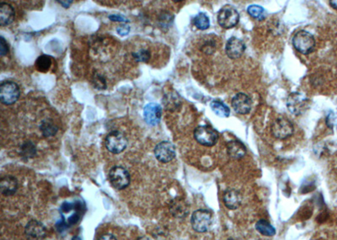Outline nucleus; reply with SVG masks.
<instances>
[{
  "mask_svg": "<svg viewBox=\"0 0 337 240\" xmlns=\"http://www.w3.org/2000/svg\"><path fill=\"white\" fill-rule=\"evenodd\" d=\"M293 44L297 51L304 55H308L314 51L315 40L314 36L306 31H300L294 35Z\"/></svg>",
  "mask_w": 337,
  "mask_h": 240,
  "instance_id": "f257e3e1",
  "label": "nucleus"
},
{
  "mask_svg": "<svg viewBox=\"0 0 337 240\" xmlns=\"http://www.w3.org/2000/svg\"><path fill=\"white\" fill-rule=\"evenodd\" d=\"M194 138L202 145L212 147L218 143V133L210 126H199L194 131Z\"/></svg>",
  "mask_w": 337,
  "mask_h": 240,
  "instance_id": "f03ea898",
  "label": "nucleus"
},
{
  "mask_svg": "<svg viewBox=\"0 0 337 240\" xmlns=\"http://www.w3.org/2000/svg\"><path fill=\"white\" fill-rule=\"evenodd\" d=\"M21 95L18 85L12 81H5L0 85V101L4 105H10L16 103Z\"/></svg>",
  "mask_w": 337,
  "mask_h": 240,
  "instance_id": "7ed1b4c3",
  "label": "nucleus"
},
{
  "mask_svg": "<svg viewBox=\"0 0 337 240\" xmlns=\"http://www.w3.org/2000/svg\"><path fill=\"white\" fill-rule=\"evenodd\" d=\"M309 106V99L302 93H293L286 100V107L294 115H301L308 110Z\"/></svg>",
  "mask_w": 337,
  "mask_h": 240,
  "instance_id": "20e7f679",
  "label": "nucleus"
},
{
  "mask_svg": "<svg viewBox=\"0 0 337 240\" xmlns=\"http://www.w3.org/2000/svg\"><path fill=\"white\" fill-rule=\"evenodd\" d=\"M127 139L119 131H113L106 138V147L111 153L118 154L126 149Z\"/></svg>",
  "mask_w": 337,
  "mask_h": 240,
  "instance_id": "39448f33",
  "label": "nucleus"
},
{
  "mask_svg": "<svg viewBox=\"0 0 337 240\" xmlns=\"http://www.w3.org/2000/svg\"><path fill=\"white\" fill-rule=\"evenodd\" d=\"M109 179L115 189L123 190L130 184V174L122 166H115L109 172Z\"/></svg>",
  "mask_w": 337,
  "mask_h": 240,
  "instance_id": "423d86ee",
  "label": "nucleus"
},
{
  "mask_svg": "<svg viewBox=\"0 0 337 240\" xmlns=\"http://www.w3.org/2000/svg\"><path fill=\"white\" fill-rule=\"evenodd\" d=\"M239 15L235 9L230 6H226L221 9L218 15V22L224 29L233 28L238 25Z\"/></svg>",
  "mask_w": 337,
  "mask_h": 240,
  "instance_id": "0eeeda50",
  "label": "nucleus"
},
{
  "mask_svg": "<svg viewBox=\"0 0 337 240\" xmlns=\"http://www.w3.org/2000/svg\"><path fill=\"white\" fill-rule=\"evenodd\" d=\"M191 226L198 232H207L212 225V215L207 210H198L191 216Z\"/></svg>",
  "mask_w": 337,
  "mask_h": 240,
  "instance_id": "6e6552de",
  "label": "nucleus"
},
{
  "mask_svg": "<svg viewBox=\"0 0 337 240\" xmlns=\"http://www.w3.org/2000/svg\"><path fill=\"white\" fill-rule=\"evenodd\" d=\"M271 133L278 139H286L294 133V126L286 118H278L271 125Z\"/></svg>",
  "mask_w": 337,
  "mask_h": 240,
  "instance_id": "1a4fd4ad",
  "label": "nucleus"
},
{
  "mask_svg": "<svg viewBox=\"0 0 337 240\" xmlns=\"http://www.w3.org/2000/svg\"><path fill=\"white\" fill-rule=\"evenodd\" d=\"M175 148L170 142H161L155 148V155L159 161L164 164L172 161L175 158Z\"/></svg>",
  "mask_w": 337,
  "mask_h": 240,
  "instance_id": "9d476101",
  "label": "nucleus"
},
{
  "mask_svg": "<svg viewBox=\"0 0 337 240\" xmlns=\"http://www.w3.org/2000/svg\"><path fill=\"white\" fill-rule=\"evenodd\" d=\"M145 120L150 126H156L160 123L162 117V108L156 103H150L143 110Z\"/></svg>",
  "mask_w": 337,
  "mask_h": 240,
  "instance_id": "9b49d317",
  "label": "nucleus"
},
{
  "mask_svg": "<svg viewBox=\"0 0 337 240\" xmlns=\"http://www.w3.org/2000/svg\"><path fill=\"white\" fill-rule=\"evenodd\" d=\"M251 106L252 101L251 98L244 93H238L232 100V107L235 112L240 115L248 114L251 110Z\"/></svg>",
  "mask_w": 337,
  "mask_h": 240,
  "instance_id": "f8f14e48",
  "label": "nucleus"
},
{
  "mask_svg": "<svg viewBox=\"0 0 337 240\" xmlns=\"http://www.w3.org/2000/svg\"><path fill=\"white\" fill-rule=\"evenodd\" d=\"M245 51H246V45L242 40L237 37H231L226 43V54L229 58H239L242 56Z\"/></svg>",
  "mask_w": 337,
  "mask_h": 240,
  "instance_id": "ddd939ff",
  "label": "nucleus"
},
{
  "mask_svg": "<svg viewBox=\"0 0 337 240\" xmlns=\"http://www.w3.org/2000/svg\"><path fill=\"white\" fill-rule=\"evenodd\" d=\"M25 232L31 239H42L46 237V229L41 222L36 220H31L26 224Z\"/></svg>",
  "mask_w": 337,
  "mask_h": 240,
  "instance_id": "4468645a",
  "label": "nucleus"
},
{
  "mask_svg": "<svg viewBox=\"0 0 337 240\" xmlns=\"http://www.w3.org/2000/svg\"><path fill=\"white\" fill-rule=\"evenodd\" d=\"M0 190L4 196H13L18 190V182L16 178L11 175L5 176L0 182Z\"/></svg>",
  "mask_w": 337,
  "mask_h": 240,
  "instance_id": "2eb2a0df",
  "label": "nucleus"
},
{
  "mask_svg": "<svg viewBox=\"0 0 337 240\" xmlns=\"http://www.w3.org/2000/svg\"><path fill=\"white\" fill-rule=\"evenodd\" d=\"M15 19V10L10 4L2 2L0 4V25L8 26Z\"/></svg>",
  "mask_w": 337,
  "mask_h": 240,
  "instance_id": "dca6fc26",
  "label": "nucleus"
},
{
  "mask_svg": "<svg viewBox=\"0 0 337 240\" xmlns=\"http://www.w3.org/2000/svg\"><path fill=\"white\" fill-rule=\"evenodd\" d=\"M241 202H242V197L240 193L234 190L227 191L223 196V202L228 209H237L240 206Z\"/></svg>",
  "mask_w": 337,
  "mask_h": 240,
  "instance_id": "f3484780",
  "label": "nucleus"
},
{
  "mask_svg": "<svg viewBox=\"0 0 337 240\" xmlns=\"http://www.w3.org/2000/svg\"><path fill=\"white\" fill-rule=\"evenodd\" d=\"M227 152L230 158L239 159L246 155V148L239 141H230L227 145Z\"/></svg>",
  "mask_w": 337,
  "mask_h": 240,
  "instance_id": "a211bd4d",
  "label": "nucleus"
},
{
  "mask_svg": "<svg viewBox=\"0 0 337 240\" xmlns=\"http://www.w3.org/2000/svg\"><path fill=\"white\" fill-rule=\"evenodd\" d=\"M40 130L43 137L45 138H51L56 135V133L59 131V128L54 124L53 121L50 119H46L42 121L40 126Z\"/></svg>",
  "mask_w": 337,
  "mask_h": 240,
  "instance_id": "6ab92c4d",
  "label": "nucleus"
},
{
  "mask_svg": "<svg viewBox=\"0 0 337 240\" xmlns=\"http://www.w3.org/2000/svg\"><path fill=\"white\" fill-rule=\"evenodd\" d=\"M210 107L219 117H228L230 114V109L219 100H213L210 103Z\"/></svg>",
  "mask_w": 337,
  "mask_h": 240,
  "instance_id": "aec40b11",
  "label": "nucleus"
},
{
  "mask_svg": "<svg viewBox=\"0 0 337 240\" xmlns=\"http://www.w3.org/2000/svg\"><path fill=\"white\" fill-rule=\"evenodd\" d=\"M256 228L260 233L265 236H273L276 233V230L268 222L265 220H260L256 222Z\"/></svg>",
  "mask_w": 337,
  "mask_h": 240,
  "instance_id": "412c9836",
  "label": "nucleus"
},
{
  "mask_svg": "<svg viewBox=\"0 0 337 240\" xmlns=\"http://www.w3.org/2000/svg\"><path fill=\"white\" fill-rule=\"evenodd\" d=\"M36 69L41 73H46L52 66V57L47 55H41L36 59Z\"/></svg>",
  "mask_w": 337,
  "mask_h": 240,
  "instance_id": "4be33fe9",
  "label": "nucleus"
},
{
  "mask_svg": "<svg viewBox=\"0 0 337 240\" xmlns=\"http://www.w3.org/2000/svg\"><path fill=\"white\" fill-rule=\"evenodd\" d=\"M36 148L35 144H34L31 141H27L21 146V155L24 158H34V156L36 155Z\"/></svg>",
  "mask_w": 337,
  "mask_h": 240,
  "instance_id": "5701e85b",
  "label": "nucleus"
},
{
  "mask_svg": "<svg viewBox=\"0 0 337 240\" xmlns=\"http://www.w3.org/2000/svg\"><path fill=\"white\" fill-rule=\"evenodd\" d=\"M247 11H248V14L251 17H253L254 19L258 20V21H263L266 18V10L262 8L261 6H255V5L249 6Z\"/></svg>",
  "mask_w": 337,
  "mask_h": 240,
  "instance_id": "b1692460",
  "label": "nucleus"
},
{
  "mask_svg": "<svg viewBox=\"0 0 337 240\" xmlns=\"http://www.w3.org/2000/svg\"><path fill=\"white\" fill-rule=\"evenodd\" d=\"M194 25L197 28L202 31H205L209 28L210 26V21L208 16L204 13H199L194 19Z\"/></svg>",
  "mask_w": 337,
  "mask_h": 240,
  "instance_id": "393cba45",
  "label": "nucleus"
},
{
  "mask_svg": "<svg viewBox=\"0 0 337 240\" xmlns=\"http://www.w3.org/2000/svg\"><path fill=\"white\" fill-rule=\"evenodd\" d=\"M164 102L165 107L169 110H175L180 104V99L176 98V95H168L165 96Z\"/></svg>",
  "mask_w": 337,
  "mask_h": 240,
  "instance_id": "a878e982",
  "label": "nucleus"
},
{
  "mask_svg": "<svg viewBox=\"0 0 337 240\" xmlns=\"http://www.w3.org/2000/svg\"><path fill=\"white\" fill-rule=\"evenodd\" d=\"M132 56L135 59V61L138 62V63H147L150 60L151 55H150V51H148L146 49H141L139 51L133 52Z\"/></svg>",
  "mask_w": 337,
  "mask_h": 240,
  "instance_id": "bb28decb",
  "label": "nucleus"
},
{
  "mask_svg": "<svg viewBox=\"0 0 337 240\" xmlns=\"http://www.w3.org/2000/svg\"><path fill=\"white\" fill-rule=\"evenodd\" d=\"M174 16L170 13H163L159 18V24L163 29H167L171 26Z\"/></svg>",
  "mask_w": 337,
  "mask_h": 240,
  "instance_id": "cd10ccee",
  "label": "nucleus"
},
{
  "mask_svg": "<svg viewBox=\"0 0 337 240\" xmlns=\"http://www.w3.org/2000/svg\"><path fill=\"white\" fill-rule=\"evenodd\" d=\"M94 85H95V88L99 89V90H103V89H106L107 88V83H106V80H105L104 78H102L101 75H97L94 77Z\"/></svg>",
  "mask_w": 337,
  "mask_h": 240,
  "instance_id": "c85d7f7f",
  "label": "nucleus"
},
{
  "mask_svg": "<svg viewBox=\"0 0 337 240\" xmlns=\"http://www.w3.org/2000/svg\"><path fill=\"white\" fill-rule=\"evenodd\" d=\"M9 52V46L6 39L3 36L0 37V54L1 56H4L7 55Z\"/></svg>",
  "mask_w": 337,
  "mask_h": 240,
  "instance_id": "c756f323",
  "label": "nucleus"
},
{
  "mask_svg": "<svg viewBox=\"0 0 337 240\" xmlns=\"http://www.w3.org/2000/svg\"><path fill=\"white\" fill-rule=\"evenodd\" d=\"M109 19L111 21H117V22H124V23L129 22V21L125 16H121V15H112L109 16Z\"/></svg>",
  "mask_w": 337,
  "mask_h": 240,
  "instance_id": "7c9ffc66",
  "label": "nucleus"
},
{
  "mask_svg": "<svg viewBox=\"0 0 337 240\" xmlns=\"http://www.w3.org/2000/svg\"><path fill=\"white\" fill-rule=\"evenodd\" d=\"M117 33L119 34L120 36H127V34L129 33L130 27L127 25H122V26L117 27Z\"/></svg>",
  "mask_w": 337,
  "mask_h": 240,
  "instance_id": "2f4dec72",
  "label": "nucleus"
},
{
  "mask_svg": "<svg viewBox=\"0 0 337 240\" xmlns=\"http://www.w3.org/2000/svg\"><path fill=\"white\" fill-rule=\"evenodd\" d=\"M98 240H117L114 235L111 234V233H105L100 237Z\"/></svg>",
  "mask_w": 337,
  "mask_h": 240,
  "instance_id": "473e14b6",
  "label": "nucleus"
},
{
  "mask_svg": "<svg viewBox=\"0 0 337 240\" xmlns=\"http://www.w3.org/2000/svg\"><path fill=\"white\" fill-rule=\"evenodd\" d=\"M59 4H61L62 6H64V8H69L73 4V1H59Z\"/></svg>",
  "mask_w": 337,
  "mask_h": 240,
  "instance_id": "72a5a7b5",
  "label": "nucleus"
},
{
  "mask_svg": "<svg viewBox=\"0 0 337 240\" xmlns=\"http://www.w3.org/2000/svg\"><path fill=\"white\" fill-rule=\"evenodd\" d=\"M329 5H330V6H331L332 8H334V10H337L336 0H332V1H329Z\"/></svg>",
  "mask_w": 337,
  "mask_h": 240,
  "instance_id": "f704fd0d",
  "label": "nucleus"
},
{
  "mask_svg": "<svg viewBox=\"0 0 337 240\" xmlns=\"http://www.w3.org/2000/svg\"><path fill=\"white\" fill-rule=\"evenodd\" d=\"M137 240H150V238H149L148 237H138Z\"/></svg>",
  "mask_w": 337,
  "mask_h": 240,
  "instance_id": "c9c22d12",
  "label": "nucleus"
},
{
  "mask_svg": "<svg viewBox=\"0 0 337 240\" xmlns=\"http://www.w3.org/2000/svg\"><path fill=\"white\" fill-rule=\"evenodd\" d=\"M73 240H81V238L78 236H75V237H73Z\"/></svg>",
  "mask_w": 337,
  "mask_h": 240,
  "instance_id": "e433bc0d",
  "label": "nucleus"
}]
</instances>
